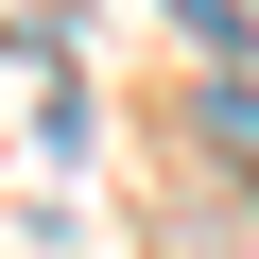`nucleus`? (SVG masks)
<instances>
[{"mask_svg": "<svg viewBox=\"0 0 259 259\" xmlns=\"http://www.w3.org/2000/svg\"><path fill=\"white\" fill-rule=\"evenodd\" d=\"M173 18H190V35H207V52H225V35H242V0H173Z\"/></svg>", "mask_w": 259, "mask_h": 259, "instance_id": "obj_1", "label": "nucleus"}]
</instances>
